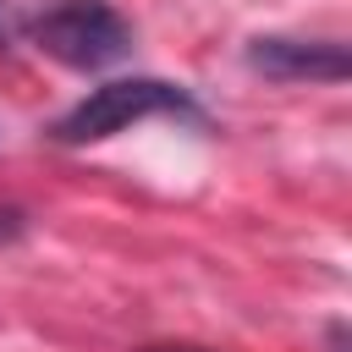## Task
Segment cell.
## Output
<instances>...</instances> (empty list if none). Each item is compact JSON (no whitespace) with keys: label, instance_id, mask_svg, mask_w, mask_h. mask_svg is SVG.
Wrapping results in <instances>:
<instances>
[{"label":"cell","instance_id":"cell-1","mask_svg":"<svg viewBox=\"0 0 352 352\" xmlns=\"http://www.w3.org/2000/svg\"><path fill=\"white\" fill-rule=\"evenodd\" d=\"M148 116H176V121H204L198 99L182 88V82H165V77H116V82H99L88 88L55 126L50 138L66 143V148H82V143H104Z\"/></svg>","mask_w":352,"mask_h":352},{"label":"cell","instance_id":"cell-2","mask_svg":"<svg viewBox=\"0 0 352 352\" xmlns=\"http://www.w3.org/2000/svg\"><path fill=\"white\" fill-rule=\"evenodd\" d=\"M28 38L72 72H104L132 50V28L110 0H50L28 22Z\"/></svg>","mask_w":352,"mask_h":352},{"label":"cell","instance_id":"cell-3","mask_svg":"<svg viewBox=\"0 0 352 352\" xmlns=\"http://www.w3.org/2000/svg\"><path fill=\"white\" fill-rule=\"evenodd\" d=\"M248 66L264 72L270 82H341L352 72V55L341 38H292V33H264L248 44Z\"/></svg>","mask_w":352,"mask_h":352},{"label":"cell","instance_id":"cell-4","mask_svg":"<svg viewBox=\"0 0 352 352\" xmlns=\"http://www.w3.org/2000/svg\"><path fill=\"white\" fill-rule=\"evenodd\" d=\"M16 231H22V214H16V209H0V242L16 236Z\"/></svg>","mask_w":352,"mask_h":352},{"label":"cell","instance_id":"cell-5","mask_svg":"<svg viewBox=\"0 0 352 352\" xmlns=\"http://www.w3.org/2000/svg\"><path fill=\"white\" fill-rule=\"evenodd\" d=\"M148 352H204V346H148Z\"/></svg>","mask_w":352,"mask_h":352},{"label":"cell","instance_id":"cell-6","mask_svg":"<svg viewBox=\"0 0 352 352\" xmlns=\"http://www.w3.org/2000/svg\"><path fill=\"white\" fill-rule=\"evenodd\" d=\"M6 38H11V33H6V16H0V50H6Z\"/></svg>","mask_w":352,"mask_h":352}]
</instances>
